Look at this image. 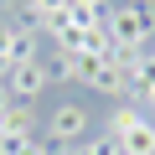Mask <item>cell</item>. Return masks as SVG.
I'll return each instance as SVG.
<instances>
[{
    "label": "cell",
    "mask_w": 155,
    "mask_h": 155,
    "mask_svg": "<svg viewBox=\"0 0 155 155\" xmlns=\"http://www.w3.org/2000/svg\"><path fill=\"white\" fill-rule=\"evenodd\" d=\"M109 36H114V47H129V52H145L150 41H155V16H150V5H109Z\"/></svg>",
    "instance_id": "6da1fadb"
},
{
    "label": "cell",
    "mask_w": 155,
    "mask_h": 155,
    "mask_svg": "<svg viewBox=\"0 0 155 155\" xmlns=\"http://www.w3.org/2000/svg\"><path fill=\"white\" fill-rule=\"evenodd\" d=\"M78 83L93 88V93H119L124 88V72L114 67L109 52H83V57H78Z\"/></svg>",
    "instance_id": "7a4b0ae2"
},
{
    "label": "cell",
    "mask_w": 155,
    "mask_h": 155,
    "mask_svg": "<svg viewBox=\"0 0 155 155\" xmlns=\"http://www.w3.org/2000/svg\"><path fill=\"white\" fill-rule=\"evenodd\" d=\"M47 62L41 57H31V62H16L11 67V78H5V88H11V98H21V104H36L41 93H47Z\"/></svg>",
    "instance_id": "3957f363"
},
{
    "label": "cell",
    "mask_w": 155,
    "mask_h": 155,
    "mask_svg": "<svg viewBox=\"0 0 155 155\" xmlns=\"http://www.w3.org/2000/svg\"><path fill=\"white\" fill-rule=\"evenodd\" d=\"M47 134H52V145H78V140H88V109H83V104H57L52 119H47Z\"/></svg>",
    "instance_id": "277c9868"
},
{
    "label": "cell",
    "mask_w": 155,
    "mask_h": 155,
    "mask_svg": "<svg viewBox=\"0 0 155 155\" xmlns=\"http://www.w3.org/2000/svg\"><path fill=\"white\" fill-rule=\"evenodd\" d=\"M5 134H36V109L16 98L5 114H0V140H5Z\"/></svg>",
    "instance_id": "5b68a950"
},
{
    "label": "cell",
    "mask_w": 155,
    "mask_h": 155,
    "mask_svg": "<svg viewBox=\"0 0 155 155\" xmlns=\"http://www.w3.org/2000/svg\"><path fill=\"white\" fill-rule=\"evenodd\" d=\"M150 114L140 109V104H114V114H109V124H104V134H114V140H124L134 124H145Z\"/></svg>",
    "instance_id": "8992f818"
},
{
    "label": "cell",
    "mask_w": 155,
    "mask_h": 155,
    "mask_svg": "<svg viewBox=\"0 0 155 155\" xmlns=\"http://www.w3.org/2000/svg\"><path fill=\"white\" fill-rule=\"evenodd\" d=\"M119 155H155V124H134L124 140H119Z\"/></svg>",
    "instance_id": "52a82bcc"
},
{
    "label": "cell",
    "mask_w": 155,
    "mask_h": 155,
    "mask_svg": "<svg viewBox=\"0 0 155 155\" xmlns=\"http://www.w3.org/2000/svg\"><path fill=\"white\" fill-rule=\"evenodd\" d=\"M21 11H26V16H31V21H36V26L47 31V26L57 21V16H67V11H72V0H26Z\"/></svg>",
    "instance_id": "ba28073f"
},
{
    "label": "cell",
    "mask_w": 155,
    "mask_h": 155,
    "mask_svg": "<svg viewBox=\"0 0 155 155\" xmlns=\"http://www.w3.org/2000/svg\"><path fill=\"white\" fill-rule=\"evenodd\" d=\"M52 140H36V134H5L0 140V155H47Z\"/></svg>",
    "instance_id": "9c48e42d"
},
{
    "label": "cell",
    "mask_w": 155,
    "mask_h": 155,
    "mask_svg": "<svg viewBox=\"0 0 155 155\" xmlns=\"http://www.w3.org/2000/svg\"><path fill=\"white\" fill-rule=\"evenodd\" d=\"M47 78H57V83H78V57L72 52H47Z\"/></svg>",
    "instance_id": "30bf717a"
},
{
    "label": "cell",
    "mask_w": 155,
    "mask_h": 155,
    "mask_svg": "<svg viewBox=\"0 0 155 155\" xmlns=\"http://www.w3.org/2000/svg\"><path fill=\"white\" fill-rule=\"evenodd\" d=\"M67 155H119V140L114 134H88V140L67 145Z\"/></svg>",
    "instance_id": "8fae6325"
},
{
    "label": "cell",
    "mask_w": 155,
    "mask_h": 155,
    "mask_svg": "<svg viewBox=\"0 0 155 155\" xmlns=\"http://www.w3.org/2000/svg\"><path fill=\"white\" fill-rule=\"evenodd\" d=\"M72 5H83V11H98V16H109V5H114V0H72Z\"/></svg>",
    "instance_id": "7c38bea8"
},
{
    "label": "cell",
    "mask_w": 155,
    "mask_h": 155,
    "mask_svg": "<svg viewBox=\"0 0 155 155\" xmlns=\"http://www.w3.org/2000/svg\"><path fill=\"white\" fill-rule=\"evenodd\" d=\"M11 104H16V98H11V88H5V83H0V114H5Z\"/></svg>",
    "instance_id": "4fadbf2b"
},
{
    "label": "cell",
    "mask_w": 155,
    "mask_h": 155,
    "mask_svg": "<svg viewBox=\"0 0 155 155\" xmlns=\"http://www.w3.org/2000/svg\"><path fill=\"white\" fill-rule=\"evenodd\" d=\"M47 155H67V145H52V150H47Z\"/></svg>",
    "instance_id": "5bb4252c"
},
{
    "label": "cell",
    "mask_w": 155,
    "mask_h": 155,
    "mask_svg": "<svg viewBox=\"0 0 155 155\" xmlns=\"http://www.w3.org/2000/svg\"><path fill=\"white\" fill-rule=\"evenodd\" d=\"M145 104H150V114H155V93H145Z\"/></svg>",
    "instance_id": "9a60e30c"
},
{
    "label": "cell",
    "mask_w": 155,
    "mask_h": 155,
    "mask_svg": "<svg viewBox=\"0 0 155 155\" xmlns=\"http://www.w3.org/2000/svg\"><path fill=\"white\" fill-rule=\"evenodd\" d=\"M124 5H150V0H124Z\"/></svg>",
    "instance_id": "2e32d148"
},
{
    "label": "cell",
    "mask_w": 155,
    "mask_h": 155,
    "mask_svg": "<svg viewBox=\"0 0 155 155\" xmlns=\"http://www.w3.org/2000/svg\"><path fill=\"white\" fill-rule=\"evenodd\" d=\"M150 124H155V114H150Z\"/></svg>",
    "instance_id": "e0dca14e"
}]
</instances>
